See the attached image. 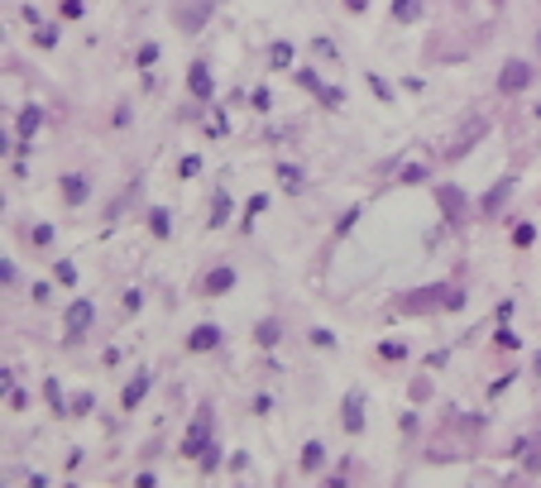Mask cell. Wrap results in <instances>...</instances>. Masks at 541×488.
Wrapping results in <instances>:
<instances>
[{
    "label": "cell",
    "mask_w": 541,
    "mask_h": 488,
    "mask_svg": "<svg viewBox=\"0 0 541 488\" xmlns=\"http://www.w3.org/2000/svg\"><path fill=\"white\" fill-rule=\"evenodd\" d=\"M225 220H230V192H225V187H216V196H211V211H206V225H211V230H220Z\"/></svg>",
    "instance_id": "cell-18"
},
{
    "label": "cell",
    "mask_w": 541,
    "mask_h": 488,
    "mask_svg": "<svg viewBox=\"0 0 541 488\" xmlns=\"http://www.w3.org/2000/svg\"><path fill=\"white\" fill-rule=\"evenodd\" d=\"M422 14V0H393V24H412Z\"/></svg>",
    "instance_id": "cell-23"
},
{
    "label": "cell",
    "mask_w": 541,
    "mask_h": 488,
    "mask_svg": "<svg viewBox=\"0 0 541 488\" xmlns=\"http://www.w3.org/2000/svg\"><path fill=\"white\" fill-rule=\"evenodd\" d=\"M173 14H178V24H182V34H202L206 19H211V0H178Z\"/></svg>",
    "instance_id": "cell-9"
},
{
    "label": "cell",
    "mask_w": 541,
    "mask_h": 488,
    "mask_svg": "<svg viewBox=\"0 0 541 488\" xmlns=\"http://www.w3.org/2000/svg\"><path fill=\"white\" fill-rule=\"evenodd\" d=\"M465 301H469L465 288H450V293H445V311H465Z\"/></svg>",
    "instance_id": "cell-37"
},
{
    "label": "cell",
    "mask_w": 541,
    "mask_h": 488,
    "mask_svg": "<svg viewBox=\"0 0 541 488\" xmlns=\"http://www.w3.org/2000/svg\"><path fill=\"white\" fill-rule=\"evenodd\" d=\"M445 293H450V288H441V283H436V288H422V293H407V297H398V301H393V311H398V316H417V311L445 306V301H441Z\"/></svg>",
    "instance_id": "cell-8"
},
{
    "label": "cell",
    "mask_w": 541,
    "mask_h": 488,
    "mask_svg": "<svg viewBox=\"0 0 541 488\" xmlns=\"http://www.w3.org/2000/svg\"><path fill=\"white\" fill-rule=\"evenodd\" d=\"M379 354H383V359H407V345H403V340H383Z\"/></svg>",
    "instance_id": "cell-35"
},
{
    "label": "cell",
    "mask_w": 541,
    "mask_h": 488,
    "mask_svg": "<svg viewBox=\"0 0 541 488\" xmlns=\"http://www.w3.org/2000/svg\"><path fill=\"white\" fill-rule=\"evenodd\" d=\"M149 230H153L158 240H173V215H168L163 206H153V211H149Z\"/></svg>",
    "instance_id": "cell-21"
},
{
    "label": "cell",
    "mask_w": 541,
    "mask_h": 488,
    "mask_svg": "<svg viewBox=\"0 0 541 488\" xmlns=\"http://www.w3.org/2000/svg\"><path fill=\"white\" fill-rule=\"evenodd\" d=\"M268 206V196H249V206H244V225H249V215H259Z\"/></svg>",
    "instance_id": "cell-46"
},
{
    "label": "cell",
    "mask_w": 541,
    "mask_h": 488,
    "mask_svg": "<svg viewBox=\"0 0 541 488\" xmlns=\"http://www.w3.org/2000/svg\"><path fill=\"white\" fill-rule=\"evenodd\" d=\"M43 397H48V407L58 412V416H72V402H67V392L58 379H43Z\"/></svg>",
    "instance_id": "cell-17"
},
{
    "label": "cell",
    "mask_w": 541,
    "mask_h": 488,
    "mask_svg": "<svg viewBox=\"0 0 541 488\" xmlns=\"http://www.w3.org/2000/svg\"><path fill=\"white\" fill-rule=\"evenodd\" d=\"M321 105H330V110H340V105H345V92H340V87H321Z\"/></svg>",
    "instance_id": "cell-36"
},
{
    "label": "cell",
    "mask_w": 541,
    "mask_h": 488,
    "mask_svg": "<svg viewBox=\"0 0 541 488\" xmlns=\"http://www.w3.org/2000/svg\"><path fill=\"white\" fill-rule=\"evenodd\" d=\"M522 469L541 474V436H527V450H522Z\"/></svg>",
    "instance_id": "cell-24"
},
{
    "label": "cell",
    "mask_w": 541,
    "mask_h": 488,
    "mask_svg": "<svg viewBox=\"0 0 541 488\" xmlns=\"http://www.w3.org/2000/svg\"><path fill=\"white\" fill-rule=\"evenodd\" d=\"M537 53H541V29H537Z\"/></svg>",
    "instance_id": "cell-51"
},
{
    "label": "cell",
    "mask_w": 541,
    "mask_h": 488,
    "mask_svg": "<svg viewBox=\"0 0 541 488\" xmlns=\"http://www.w3.org/2000/svg\"><path fill=\"white\" fill-rule=\"evenodd\" d=\"M139 306H144V293H139V288H129V293H125V311H139Z\"/></svg>",
    "instance_id": "cell-48"
},
{
    "label": "cell",
    "mask_w": 541,
    "mask_h": 488,
    "mask_svg": "<svg viewBox=\"0 0 541 488\" xmlns=\"http://www.w3.org/2000/svg\"><path fill=\"white\" fill-rule=\"evenodd\" d=\"M326 465V441H307L302 445V474H317Z\"/></svg>",
    "instance_id": "cell-19"
},
{
    "label": "cell",
    "mask_w": 541,
    "mask_h": 488,
    "mask_svg": "<svg viewBox=\"0 0 541 488\" xmlns=\"http://www.w3.org/2000/svg\"><path fill=\"white\" fill-rule=\"evenodd\" d=\"M436 206H441V215H445L450 230H460L469 220V192L455 187V182H436Z\"/></svg>",
    "instance_id": "cell-2"
},
{
    "label": "cell",
    "mask_w": 541,
    "mask_h": 488,
    "mask_svg": "<svg viewBox=\"0 0 541 488\" xmlns=\"http://www.w3.org/2000/svg\"><path fill=\"white\" fill-rule=\"evenodd\" d=\"M92 402H96L92 392H77V397H72V416H82V412H92Z\"/></svg>",
    "instance_id": "cell-43"
},
{
    "label": "cell",
    "mask_w": 541,
    "mask_h": 488,
    "mask_svg": "<svg viewBox=\"0 0 541 488\" xmlns=\"http://www.w3.org/2000/svg\"><path fill=\"white\" fill-rule=\"evenodd\" d=\"M82 10H87V0H63V14L67 19H82Z\"/></svg>",
    "instance_id": "cell-47"
},
{
    "label": "cell",
    "mask_w": 541,
    "mask_h": 488,
    "mask_svg": "<svg viewBox=\"0 0 541 488\" xmlns=\"http://www.w3.org/2000/svg\"><path fill=\"white\" fill-rule=\"evenodd\" d=\"M364 402H369V397H364L359 383L345 392V402H340V412H345V416H340V426H345L350 436H359V431H364Z\"/></svg>",
    "instance_id": "cell-10"
},
{
    "label": "cell",
    "mask_w": 541,
    "mask_h": 488,
    "mask_svg": "<svg viewBox=\"0 0 541 488\" xmlns=\"http://www.w3.org/2000/svg\"><path fill=\"white\" fill-rule=\"evenodd\" d=\"M0 278H5V288H19V268H14V259H0Z\"/></svg>",
    "instance_id": "cell-39"
},
{
    "label": "cell",
    "mask_w": 541,
    "mask_h": 488,
    "mask_svg": "<svg viewBox=\"0 0 541 488\" xmlns=\"http://www.w3.org/2000/svg\"><path fill=\"white\" fill-rule=\"evenodd\" d=\"M364 82H369V87H374V96L383 100V105H393V92H388V82H383V77H379V72H364Z\"/></svg>",
    "instance_id": "cell-31"
},
{
    "label": "cell",
    "mask_w": 541,
    "mask_h": 488,
    "mask_svg": "<svg viewBox=\"0 0 541 488\" xmlns=\"http://www.w3.org/2000/svg\"><path fill=\"white\" fill-rule=\"evenodd\" d=\"M532 240H537V225H532V220H522V225H513V244H518V249H527Z\"/></svg>",
    "instance_id": "cell-29"
},
{
    "label": "cell",
    "mask_w": 541,
    "mask_h": 488,
    "mask_svg": "<svg viewBox=\"0 0 541 488\" xmlns=\"http://www.w3.org/2000/svg\"><path fill=\"white\" fill-rule=\"evenodd\" d=\"M29 407V392L24 388H10V412H24Z\"/></svg>",
    "instance_id": "cell-44"
},
{
    "label": "cell",
    "mask_w": 541,
    "mask_h": 488,
    "mask_svg": "<svg viewBox=\"0 0 541 488\" xmlns=\"http://www.w3.org/2000/svg\"><path fill=\"white\" fill-rule=\"evenodd\" d=\"M29 240H34V244H53V240H58V230L43 220V225H34V230H29Z\"/></svg>",
    "instance_id": "cell-34"
},
{
    "label": "cell",
    "mask_w": 541,
    "mask_h": 488,
    "mask_svg": "<svg viewBox=\"0 0 541 488\" xmlns=\"http://www.w3.org/2000/svg\"><path fill=\"white\" fill-rule=\"evenodd\" d=\"M187 92H192V100H202V105L216 100V77H211V63L206 58H192L187 63Z\"/></svg>",
    "instance_id": "cell-6"
},
{
    "label": "cell",
    "mask_w": 541,
    "mask_h": 488,
    "mask_svg": "<svg viewBox=\"0 0 541 488\" xmlns=\"http://www.w3.org/2000/svg\"><path fill=\"white\" fill-rule=\"evenodd\" d=\"M293 82H297V87H307L312 96H321V87H326V82L312 72V67H297V72H293Z\"/></svg>",
    "instance_id": "cell-27"
},
{
    "label": "cell",
    "mask_w": 541,
    "mask_h": 488,
    "mask_svg": "<svg viewBox=\"0 0 541 488\" xmlns=\"http://www.w3.org/2000/svg\"><path fill=\"white\" fill-rule=\"evenodd\" d=\"M254 110H259V115H264V110H273V96H268V87H254Z\"/></svg>",
    "instance_id": "cell-40"
},
{
    "label": "cell",
    "mask_w": 541,
    "mask_h": 488,
    "mask_svg": "<svg viewBox=\"0 0 541 488\" xmlns=\"http://www.w3.org/2000/svg\"><path fill=\"white\" fill-rule=\"evenodd\" d=\"M312 53H317V58H335V43H330V39H312Z\"/></svg>",
    "instance_id": "cell-45"
},
{
    "label": "cell",
    "mask_w": 541,
    "mask_h": 488,
    "mask_svg": "<svg viewBox=\"0 0 541 488\" xmlns=\"http://www.w3.org/2000/svg\"><path fill=\"white\" fill-rule=\"evenodd\" d=\"M484 134H489V120H484V115H469V120L460 125V134L450 139V149H445V158H450V163H455V158H465V153H469V149H474V144H479Z\"/></svg>",
    "instance_id": "cell-7"
},
{
    "label": "cell",
    "mask_w": 541,
    "mask_h": 488,
    "mask_svg": "<svg viewBox=\"0 0 541 488\" xmlns=\"http://www.w3.org/2000/svg\"><path fill=\"white\" fill-rule=\"evenodd\" d=\"M58 192L67 206H87L92 201V178L87 173H67V178H58Z\"/></svg>",
    "instance_id": "cell-11"
},
{
    "label": "cell",
    "mask_w": 541,
    "mask_h": 488,
    "mask_svg": "<svg viewBox=\"0 0 541 488\" xmlns=\"http://www.w3.org/2000/svg\"><path fill=\"white\" fill-rule=\"evenodd\" d=\"M216 465H220V445H216V436H211V441H206V450H202V469L211 474Z\"/></svg>",
    "instance_id": "cell-33"
},
{
    "label": "cell",
    "mask_w": 541,
    "mask_h": 488,
    "mask_svg": "<svg viewBox=\"0 0 541 488\" xmlns=\"http://www.w3.org/2000/svg\"><path fill=\"white\" fill-rule=\"evenodd\" d=\"M278 340H283V326H278L273 316H268V321H259V330H254V345H259V350H273Z\"/></svg>",
    "instance_id": "cell-20"
},
{
    "label": "cell",
    "mask_w": 541,
    "mask_h": 488,
    "mask_svg": "<svg viewBox=\"0 0 541 488\" xmlns=\"http://www.w3.org/2000/svg\"><path fill=\"white\" fill-rule=\"evenodd\" d=\"M278 182H283L288 192H302V168H297V163H278Z\"/></svg>",
    "instance_id": "cell-25"
},
{
    "label": "cell",
    "mask_w": 541,
    "mask_h": 488,
    "mask_svg": "<svg viewBox=\"0 0 541 488\" xmlns=\"http://www.w3.org/2000/svg\"><path fill=\"white\" fill-rule=\"evenodd\" d=\"M268 407H273V397H268V392H259V397H254V416H268Z\"/></svg>",
    "instance_id": "cell-49"
},
{
    "label": "cell",
    "mask_w": 541,
    "mask_h": 488,
    "mask_svg": "<svg viewBox=\"0 0 541 488\" xmlns=\"http://www.w3.org/2000/svg\"><path fill=\"white\" fill-rule=\"evenodd\" d=\"M532 82H537V67H532L527 58H508V63L498 67V96H522Z\"/></svg>",
    "instance_id": "cell-3"
},
{
    "label": "cell",
    "mask_w": 541,
    "mask_h": 488,
    "mask_svg": "<svg viewBox=\"0 0 541 488\" xmlns=\"http://www.w3.org/2000/svg\"><path fill=\"white\" fill-rule=\"evenodd\" d=\"M513 192H518V178H513V173H503L489 192L479 196V206H474V211H479V220H498V211L508 206V196H513Z\"/></svg>",
    "instance_id": "cell-5"
},
{
    "label": "cell",
    "mask_w": 541,
    "mask_h": 488,
    "mask_svg": "<svg viewBox=\"0 0 541 488\" xmlns=\"http://www.w3.org/2000/svg\"><path fill=\"white\" fill-rule=\"evenodd\" d=\"M197 173H202V158H197V153H187V158H182V168H178V178H197Z\"/></svg>",
    "instance_id": "cell-41"
},
{
    "label": "cell",
    "mask_w": 541,
    "mask_h": 488,
    "mask_svg": "<svg viewBox=\"0 0 541 488\" xmlns=\"http://www.w3.org/2000/svg\"><path fill=\"white\" fill-rule=\"evenodd\" d=\"M235 283H240V278H235V268H230V264H216V268L202 278V293H206V297H225Z\"/></svg>",
    "instance_id": "cell-13"
},
{
    "label": "cell",
    "mask_w": 541,
    "mask_h": 488,
    "mask_svg": "<svg viewBox=\"0 0 541 488\" xmlns=\"http://www.w3.org/2000/svg\"><path fill=\"white\" fill-rule=\"evenodd\" d=\"M494 340H498V350H518V345H522V335H518V330H513L508 321H503V326L494 330Z\"/></svg>",
    "instance_id": "cell-28"
},
{
    "label": "cell",
    "mask_w": 541,
    "mask_h": 488,
    "mask_svg": "<svg viewBox=\"0 0 541 488\" xmlns=\"http://www.w3.org/2000/svg\"><path fill=\"white\" fill-rule=\"evenodd\" d=\"M345 10H354V14H364V10H369V0H345Z\"/></svg>",
    "instance_id": "cell-50"
},
{
    "label": "cell",
    "mask_w": 541,
    "mask_h": 488,
    "mask_svg": "<svg viewBox=\"0 0 541 488\" xmlns=\"http://www.w3.org/2000/svg\"><path fill=\"white\" fill-rule=\"evenodd\" d=\"M293 58H297V48H293L288 39H273V43H268V67H273V72H288Z\"/></svg>",
    "instance_id": "cell-16"
},
{
    "label": "cell",
    "mask_w": 541,
    "mask_h": 488,
    "mask_svg": "<svg viewBox=\"0 0 541 488\" xmlns=\"http://www.w3.org/2000/svg\"><path fill=\"white\" fill-rule=\"evenodd\" d=\"M211 436H216V416H211V407H202L197 421H192L187 436H182V455H187V460H202V450H206Z\"/></svg>",
    "instance_id": "cell-4"
},
{
    "label": "cell",
    "mask_w": 541,
    "mask_h": 488,
    "mask_svg": "<svg viewBox=\"0 0 541 488\" xmlns=\"http://www.w3.org/2000/svg\"><path fill=\"white\" fill-rule=\"evenodd\" d=\"M216 345H220V326L216 321L192 326V335H187V350H192V354H206V350H216Z\"/></svg>",
    "instance_id": "cell-14"
},
{
    "label": "cell",
    "mask_w": 541,
    "mask_h": 488,
    "mask_svg": "<svg viewBox=\"0 0 541 488\" xmlns=\"http://www.w3.org/2000/svg\"><path fill=\"white\" fill-rule=\"evenodd\" d=\"M92 326H96V301H92V297H72L67 311H63V340L77 345Z\"/></svg>",
    "instance_id": "cell-1"
},
{
    "label": "cell",
    "mask_w": 541,
    "mask_h": 488,
    "mask_svg": "<svg viewBox=\"0 0 541 488\" xmlns=\"http://www.w3.org/2000/svg\"><path fill=\"white\" fill-rule=\"evenodd\" d=\"M43 120H48V115H43V105H34V100H29V105L19 110V120H14V134H19V144H29V139L43 129Z\"/></svg>",
    "instance_id": "cell-12"
},
{
    "label": "cell",
    "mask_w": 541,
    "mask_h": 488,
    "mask_svg": "<svg viewBox=\"0 0 541 488\" xmlns=\"http://www.w3.org/2000/svg\"><path fill=\"white\" fill-rule=\"evenodd\" d=\"M354 220H359V206H350V211L335 220V235H350V225H354Z\"/></svg>",
    "instance_id": "cell-42"
},
{
    "label": "cell",
    "mask_w": 541,
    "mask_h": 488,
    "mask_svg": "<svg viewBox=\"0 0 541 488\" xmlns=\"http://www.w3.org/2000/svg\"><path fill=\"white\" fill-rule=\"evenodd\" d=\"M134 63H139V67H153V63H158V43H144V48L134 53Z\"/></svg>",
    "instance_id": "cell-38"
},
{
    "label": "cell",
    "mask_w": 541,
    "mask_h": 488,
    "mask_svg": "<svg viewBox=\"0 0 541 488\" xmlns=\"http://www.w3.org/2000/svg\"><path fill=\"white\" fill-rule=\"evenodd\" d=\"M307 340H312L317 350H335V345H340V340H335V330H326V326H317V330H312Z\"/></svg>",
    "instance_id": "cell-32"
},
{
    "label": "cell",
    "mask_w": 541,
    "mask_h": 488,
    "mask_svg": "<svg viewBox=\"0 0 541 488\" xmlns=\"http://www.w3.org/2000/svg\"><path fill=\"white\" fill-rule=\"evenodd\" d=\"M53 278H58L63 288H72V283H77V264H67V259H58V264H53Z\"/></svg>",
    "instance_id": "cell-30"
},
{
    "label": "cell",
    "mask_w": 541,
    "mask_h": 488,
    "mask_svg": "<svg viewBox=\"0 0 541 488\" xmlns=\"http://www.w3.org/2000/svg\"><path fill=\"white\" fill-rule=\"evenodd\" d=\"M427 178H432V168H427V163H407V168H398V182H403V187H417V182H427Z\"/></svg>",
    "instance_id": "cell-22"
},
{
    "label": "cell",
    "mask_w": 541,
    "mask_h": 488,
    "mask_svg": "<svg viewBox=\"0 0 541 488\" xmlns=\"http://www.w3.org/2000/svg\"><path fill=\"white\" fill-rule=\"evenodd\" d=\"M149 388H153V374H144V369H139V374L125 383V392H120V407H125V412H134V407L144 402V392H149Z\"/></svg>",
    "instance_id": "cell-15"
},
{
    "label": "cell",
    "mask_w": 541,
    "mask_h": 488,
    "mask_svg": "<svg viewBox=\"0 0 541 488\" xmlns=\"http://www.w3.org/2000/svg\"><path fill=\"white\" fill-rule=\"evenodd\" d=\"M489 5H503V0H489Z\"/></svg>",
    "instance_id": "cell-52"
},
{
    "label": "cell",
    "mask_w": 541,
    "mask_h": 488,
    "mask_svg": "<svg viewBox=\"0 0 541 488\" xmlns=\"http://www.w3.org/2000/svg\"><path fill=\"white\" fill-rule=\"evenodd\" d=\"M34 43H39V48H58V43H63V29H58V24H39Z\"/></svg>",
    "instance_id": "cell-26"
}]
</instances>
